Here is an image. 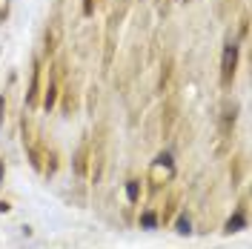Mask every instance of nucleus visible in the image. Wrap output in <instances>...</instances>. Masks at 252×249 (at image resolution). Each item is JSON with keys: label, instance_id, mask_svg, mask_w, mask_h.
<instances>
[{"label": "nucleus", "instance_id": "nucleus-2", "mask_svg": "<svg viewBox=\"0 0 252 249\" xmlns=\"http://www.w3.org/2000/svg\"><path fill=\"white\" fill-rule=\"evenodd\" d=\"M126 192H129V198L135 201V198H138V184H129V189H126Z\"/></svg>", "mask_w": 252, "mask_h": 249}, {"label": "nucleus", "instance_id": "nucleus-1", "mask_svg": "<svg viewBox=\"0 0 252 249\" xmlns=\"http://www.w3.org/2000/svg\"><path fill=\"white\" fill-rule=\"evenodd\" d=\"M235 63H238V46L229 40L226 49H223V63H220V83L229 86L232 78H235Z\"/></svg>", "mask_w": 252, "mask_h": 249}]
</instances>
